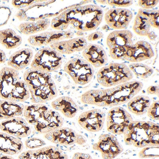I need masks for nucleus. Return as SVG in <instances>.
I'll return each mask as SVG.
<instances>
[{
	"label": "nucleus",
	"instance_id": "obj_15",
	"mask_svg": "<svg viewBox=\"0 0 159 159\" xmlns=\"http://www.w3.org/2000/svg\"><path fill=\"white\" fill-rule=\"evenodd\" d=\"M74 35V33L71 30H57L30 36L28 41L32 46L41 47L51 45L63 40L72 39Z\"/></svg>",
	"mask_w": 159,
	"mask_h": 159
},
{
	"label": "nucleus",
	"instance_id": "obj_1",
	"mask_svg": "<svg viewBox=\"0 0 159 159\" xmlns=\"http://www.w3.org/2000/svg\"><path fill=\"white\" fill-rule=\"evenodd\" d=\"M103 17V11L95 5H80L65 10L51 22V27L57 30H65L71 25L82 32L95 30Z\"/></svg>",
	"mask_w": 159,
	"mask_h": 159
},
{
	"label": "nucleus",
	"instance_id": "obj_30",
	"mask_svg": "<svg viewBox=\"0 0 159 159\" xmlns=\"http://www.w3.org/2000/svg\"><path fill=\"white\" fill-rule=\"evenodd\" d=\"M128 67L133 74L140 79H148L153 73V69L151 67L141 63H132L129 65Z\"/></svg>",
	"mask_w": 159,
	"mask_h": 159
},
{
	"label": "nucleus",
	"instance_id": "obj_42",
	"mask_svg": "<svg viewBox=\"0 0 159 159\" xmlns=\"http://www.w3.org/2000/svg\"><path fill=\"white\" fill-rule=\"evenodd\" d=\"M6 60V56L5 53L2 50H0V64L5 63Z\"/></svg>",
	"mask_w": 159,
	"mask_h": 159
},
{
	"label": "nucleus",
	"instance_id": "obj_29",
	"mask_svg": "<svg viewBox=\"0 0 159 159\" xmlns=\"http://www.w3.org/2000/svg\"><path fill=\"white\" fill-rule=\"evenodd\" d=\"M22 43V38L13 30L7 29L0 30V44L6 49H15Z\"/></svg>",
	"mask_w": 159,
	"mask_h": 159
},
{
	"label": "nucleus",
	"instance_id": "obj_17",
	"mask_svg": "<svg viewBox=\"0 0 159 159\" xmlns=\"http://www.w3.org/2000/svg\"><path fill=\"white\" fill-rule=\"evenodd\" d=\"M132 12L128 9L117 8L109 10L105 14V19L107 25L116 30H125L133 18Z\"/></svg>",
	"mask_w": 159,
	"mask_h": 159
},
{
	"label": "nucleus",
	"instance_id": "obj_31",
	"mask_svg": "<svg viewBox=\"0 0 159 159\" xmlns=\"http://www.w3.org/2000/svg\"><path fill=\"white\" fill-rule=\"evenodd\" d=\"M159 146L143 148L139 153L140 158H155L159 157Z\"/></svg>",
	"mask_w": 159,
	"mask_h": 159
},
{
	"label": "nucleus",
	"instance_id": "obj_27",
	"mask_svg": "<svg viewBox=\"0 0 159 159\" xmlns=\"http://www.w3.org/2000/svg\"><path fill=\"white\" fill-rule=\"evenodd\" d=\"M150 104L148 97L138 95L134 97L128 102L127 108L130 112L137 116H140L147 113Z\"/></svg>",
	"mask_w": 159,
	"mask_h": 159
},
{
	"label": "nucleus",
	"instance_id": "obj_19",
	"mask_svg": "<svg viewBox=\"0 0 159 159\" xmlns=\"http://www.w3.org/2000/svg\"><path fill=\"white\" fill-rule=\"evenodd\" d=\"M18 159H68V156L61 149L50 146L26 151L20 154Z\"/></svg>",
	"mask_w": 159,
	"mask_h": 159
},
{
	"label": "nucleus",
	"instance_id": "obj_7",
	"mask_svg": "<svg viewBox=\"0 0 159 159\" xmlns=\"http://www.w3.org/2000/svg\"><path fill=\"white\" fill-rule=\"evenodd\" d=\"M133 77L128 66L117 63H111L102 67L97 76L98 83L105 87L116 86L130 81Z\"/></svg>",
	"mask_w": 159,
	"mask_h": 159
},
{
	"label": "nucleus",
	"instance_id": "obj_4",
	"mask_svg": "<svg viewBox=\"0 0 159 159\" xmlns=\"http://www.w3.org/2000/svg\"><path fill=\"white\" fill-rule=\"evenodd\" d=\"M28 123L39 134H46L63 126L64 120L57 111L41 103L25 106L24 115Z\"/></svg>",
	"mask_w": 159,
	"mask_h": 159
},
{
	"label": "nucleus",
	"instance_id": "obj_28",
	"mask_svg": "<svg viewBox=\"0 0 159 159\" xmlns=\"http://www.w3.org/2000/svg\"><path fill=\"white\" fill-rule=\"evenodd\" d=\"M51 24L49 19H43L33 22L22 23L18 26L21 32L25 35H33L44 31L49 28Z\"/></svg>",
	"mask_w": 159,
	"mask_h": 159
},
{
	"label": "nucleus",
	"instance_id": "obj_40",
	"mask_svg": "<svg viewBox=\"0 0 159 159\" xmlns=\"http://www.w3.org/2000/svg\"><path fill=\"white\" fill-rule=\"evenodd\" d=\"M147 93L148 94L155 95L159 97V87L158 85L150 86L147 88Z\"/></svg>",
	"mask_w": 159,
	"mask_h": 159
},
{
	"label": "nucleus",
	"instance_id": "obj_37",
	"mask_svg": "<svg viewBox=\"0 0 159 159\" xmlns=\"http://www.w3.org/2000/svg\"><path fill=\"white\" fill-rule=\"evenodd\" d=\"M43 2L44 1H13L12 4L16 8H24Z\"/></svg>",
	"mask_w": 159,
	"mask_h": 159
},
{
	"label": "nucleus",
	"instance_id": "obj_34",
	"mask_svg": "<svg viewBox=\"0 0 159 159\" xmlns=\"http://www.w3.org/2000/svg\"><path fill=\"white\" fill-rule=\"evenodd\" d=\"M26 147L30 149L39 148L46 145L45 141L38 138H31L26 140L25 142Z\"/></svg>",
	"mask_w": 159,
	"mask_h": 159
},
{
	"label": "nucleus",
	"instance_id": "obj_16",
	"mask_svg": "<svg viewBox=\"0 0 159 159\" xmlns=\"http://www.w3.org/2000/svg\"><path fill=\"white\" fill-rule=\"evenodd\" d=\"M106 114L98 109L84 111L80 115L78 123L81 127L88 132H99L104 126Z\"/></svg>",
	"mask_w": 159,
	"mask_h": 159
},
{
	"label": "nucleus",
	"instance_id": "obj_2",
	"mask_svg": "<svg viewBox=\"0 0 159 159\" xmlns=\"http://www.w3.org/2000/svg\"><path fill=\"white\" fill-rule=\"evenodd\" d=\"M143 87L138 81H129L106 89L90 90L83 94L81 101L84 104L99 107H116L129 102Z\"/></svg>",
	"mask_w": 159,
	"mask_h": 159
},
{
	"label": "nucleus",
	"instance_id": "obj_26",
	"mask_svg": "<svg viewBox=\"0 0 159 159\" xmlns=\"http://www.w3.org/2000/svg\"><path fill=\"white\" fill-rule=\"evenodd\" d=\"M51 105L55 110L60 111L68 118L75 117L79 110L77 104L69 97L63 96L58 98L53 101Z\"/></svg>",
	"mask_w": 159,
	"mask_h": 159
},
{
	"label": "nucleus",
	"instance_id": "obj_36",
	"mask_svg": "<svg viewBox=\"0 0 159 159\" xmlns=\"http://www.w3.org/2000/svg\"><path fill=\"white\" fill-rule=\"evenodd\" d=\"M133 4V1L130 0H107V4L111 6L118 7H127Z\"/></svg>",
	"mask_w": 159,
	"mask_h": 159
},
{
	"label": "nucleus",
	"instance_id": "obj_3",
	"mask_svg": "<svg viewBox=\"0 0 159 159\" xmlns=\"http://www.w3.org/2000/svg\"><path fill=\"white\" fill-rule=\"evenodd\" d=\"M24 80L32 103L43 104L57 97V88L49 72L31 67L25 71Z\"/></svg>",
	"mask_w": 159,
	"mask_h": 159
},
{
	"label": "nucleus",
	"instance_id": "obj_39",
	"mask_svg": "<svg viewBox=\"0 0 159 159\" xmlns=\"http://www.w3.org/2000/svg\"><path fill=\"white\" fill-rule=\"evenodd\" d=\"M104 36V34L100 31H96V32H93L91 33L89 35L87 40L89 41H94L102 39Z\"/></svg>",
	"mask_w": 159,
	"mask_h": 159
},
{
	"label": "nucleus",
	"instance_id": "obj_8",
	"mask_svg": "<svg viewBox=\"0 0 159 159\" xmlns=\"http://www.w3.org/2000/svg\"><path fill=\"white\" fill-rule=\"evenodd\" d=\"M64 70L77 84L84 85L91 81L94 73L93 66L83 58H72L66 63Z\"/></svg>",
	"mask_w": 159,
	"mask_h": 159
},
{
	"label": "nucleus",
	"instance_id": "obj_5",
	"mask_svg": "<svg viewBox=\"0 0 159 159\" xmlns=\"http://www.w3.org/2000/svg\"><path fill=\"white\" fill-rule=\"evenodd\" d=\"M124 134L125 144L136 148L158 147L159 125L149 121L133 120Z\"/></svg>",
	"mask_w": 159,
	"mask_h": 159
},
{
	"label": "nucleus",
	"instance_id": "obj_46",
	"mask_svg": "<svg viewBox=\"0 0 159 159\" xmlns=\"http://www.w3.org/2000/svg\"><path fill=\"white\" fill-rule=\"evenodd\" d=\"M120 159V158H117V159Z\"/></svg>",
	"mask_w": 159,
	"mask_h": 159
},
{
	"label": "nucleus",
	"instance_id": "obj_32",
	"mask_svg": "<svg viewBox=\"0 0 159 159\" xmlns=\"http://www.w3.org/2000/svg\"><path fill=\"white\" fill-rule=\"evenodd\" d=\"M129 47H118L110 49L109 51L111 57L116 60H124V57L126 54Z\"/></svg>",
	"mask_w": 159,
	"mask_h": 159
},
{
	"label": "nucleus",
	"instance_id": "obj_22",
	"mask_svg": "<svg viewBox=\"0 0 159 159\" xmlns=\"http://www.w3.org/2000/svg\"><path fill=\"white\" fill-rule=\"evenodd\" d=\"M24 149V144L21 139L0 132V152L8 155H16L21 153Z\"/></svg>",
	"mask_w": 159,
	"mask_h": 159
},
{
	"label": "nucleus",
	"instance_id": "obj_14",
	"mask_svg": "<svg viewBox=\"0 0 159 159\" xmlns=\"http://www.w3.org/2000/svg\"><path fill=\"white\" fill-rule=\"evenodd\" d=\"M0 130L18 139L27 137L32 133L31 126L21 117L2 121L0 123Z\"/></svg>",
	"mask_w": 159,
	"mask_h": 159
},
{
	"label": "nucleus",
	"instance_id": "obj_23",
	"mask_svg": "<svg viewBox=\"0 0 159 159\" xmlns=\"http://www.w3.org/2000/svg\"><path fill=\"white\" fill-rule=\"evenodd\" d=\"M133 34L127 30H116L109 34L107 44L109 50L118 47H129L134 44Z\"/></svg>",
	"mask_w": 159,
	"mask_h": 159
},
{
	"label": "nucleus",
	"instance_id": "obj_24",
	"mask_svg": "<svg viewBox=\"0 0 159 159\" xmlns=\"http://www.w3.org/2000/svg\"><path fill=\"white\" fill-rule=\"evenodd\" d=\"M33 57L32 50L29 48H24L12 54L7 64L18 71L23 70L30 65Z\"/></svg>",
	"mask_w": 159,
	"mask_h": 159
},
{
	"label": "nucleus",
	"instance_id": "obj_35",
	"mask_svg": "<svg viewBox=\"0 0 159 159\" xmlns=\"http://www.w3.org/2000/svg\"><path fill=\"white\" fill-rule=\"evenodd\" d=\"M11 15L10 8L5 6L0 7V27L7 24Z\"/></svg>",
	"mask_w": 159,
	"mask_h": 159
},
{
	"label": "nucleus",
	"instance_id": "obj_10",
	"mask_svg": "<svg viewBox=\"0 0 159 159\" xmlns=\"http://www.w3.org/2000/svg\"><path fill=\"white\" fill-rule=\"evenodd\" d=\"M133 121L131 114L125 109L114 107L110 110L107 115V130L114 134H124Z\"/></svg>",
	"mask_w": 159,
	"mask_h": 159
},
{
	"label": "nucleus",
	"instance_id": "obj_44",
	"mask_svg": "<svg viewBox=\"0 0 159 159\" xmlns=\"http://www.w3.org/2000/svg\"><path fill=\"white\" fill-rule=\"evenodd\" d=\"M0 159H14L13 157L10 155L6 154H0Z\"/></svg>",
	"mask_w": 159,
	"mask_h": 159
},
{
	"label": "nucleus",
	"instance_id": "obj_18",
	"mask_svg": "<svg viewBox=\"0 0 159 159\" xmlns=\"http://www.w3.org/2000/svg\"><path fill=\"white\" fill-rule=\"evenodd\" d=\"M153 56L154 52L151 45L148 42L140 40L128 47L124 60L138 63L150 59Z\"/></svg>",
	"mask_w": 159,
	"mask_h": 159
},
{
	"label": "nucleus",
	"instance_id": "obj_13",
	"mask_svg": "<svg viewBox=\"0 0 159 159\" xmlns=\"http://www.w3.org/2000/svg\"><path fill=\"white\" fill-rule=\"evenodd\" d=\"M93 148L99 151L103 159H114L123 151L117 138L109 134L99 136L98 142L93 145Z\"/></svg>",
	"mask_w": 159,
	"mask_h": 159
},
{
	"label": "nucleus",
	"instance_id": "obj_21",
	"mask_svg": "<svg viewBox=\"0 0 159 159\" xmlns=\"http://www.w3.org/2000/svg\"><path fill=\"white\" fill-rule=\"evenodd\" d=\"M87 46V41L85 38L79 37L58 42L50 45V47L61 54L69 55L83 51Z\"/></svg>",
	"mask_w": 159,
	"mask_h": 159
},
{
	"label": "nucleus",
	"instance_id": "obj_25",
	"mask_svg": "<svg viewBox=\"0 0 159 159\" xmlns=\"http://www.w3.org/2000/svg\"><path fill=\"white\" fill-rule=\"evenodd\" d=\"M25 106L19 102L0 100V120H9L24 115Z\"/></svg>",
	"mask_w": 159,
	"mask_h": 159
},
{
	"label": "nucleus",
	"instance_id": "obj_20",
	"mask_svg": "<svg viewBox=\"0 0 159 159\" xmlns=\"http://www.w3.org/2000/svg\"><path fill=\"white\" fill-rule=\"evenodd\" d=\"M82 55L85 60L96 68L101 67L108 62L105 50L98 44L91 43L87 45L83 50Z\"/></svg>",
	"mask_w": 159,
	"mask_h": 159
},
{
	"label": "nucleus",
	"instance_id": "obj_33",
	"mask_svg": "<svg viewBox=\"0 0 159 159\" xmlns=\"http://www.w3.org/2000/svg\"><path fill=\"white\" fill-rule=\"evenodd\" d=\"M159 100L154 101L151 105H150L148 111L147 115L149 118L154 120H159Z\"/></svg>",
	"mask_w": 159,
	"mask_h": 159
},
{
	"label": "nucleus",
	"instance_id": "obj_43",
	"mask_svg": "<svg viewBox=\"0 0 159 159\" xmlns=\"http://www.w3.org/2000/svg\"><path fill=\"white\" fill-rule=\"evenodd\" d=\"M147 37L148 38V39H149L150 40H153L156 39V37H157V35H156L155 32H153V31H150V32L149 33V34H148Z\"/></svg>",
	"mask_w": 159,
	"mask_h": 159
},
{
	"label": "nucleus",
	"instance_id": "obj_12",
	"mask_svg": "<svg viewBox=\"0 0 159 159\" xmlns=\"http://www.w3.org/2000/svg\"><path fill=\"white\" fill-rule=\"evenodd\" d=\"M159 11L140 9L134 19L133 30L140 36H147L151 27L159 29Z\"/></svg>",
	"mask_w": 159,
	"mask_h": 159
},
{
	"label": "nucleus",
	"instance_id": "obj_41",
	"mask_svg": "<svg viewBox=\"0 0 159 159\" xmlns=\"http://www.w3.org/2000/svg\"><path fill=\"white\" fill-rule=\"evenodd\" d=\"M72 159H93V158L88 153L78 152L73 155Z\"/></svg>",
	"mask_w": 159,
	"mask_h": 159
},
{
	"label": "nucleus",
	"instance_id": "obj_6",
	"mask_svg": "<svg viewBox=\"0 0 159 159\" xmlns=\"http://www.w3.org/2000/svg\"><path fill=\"white\" fill-rule=\"evenodd\" d=\"M30 96L19 71L8 67L0 70V98L20 103L29 99Z\"/></svg>",
	"mask_w": 159,
	"mask_h": 159
},
{
	"label": "nucleus",
	"instance_id": "obj_9",
	"mask_svg": "<svg viewBox=\"0 0 159 159\" xmlns=\"http://www.w3.org/2000/svg\"><path fill=\"white\" fill-rule=\"evenodd\" d=\"M63 61L61 54L51 47H45L38 51L30 66L36 69L53 72L61 67Z\"/></svg>",
	"mask_w": 159,
	"mask_h": 159
},
{
	"label": "nucleus",
	"instance_id": "obj_38",
	"mask_svg": "<svg viewBox=\"0 0 159 159\" xmlns=\"http://www.w3.org/2000/svg\"><path fill=\"white\" fill-rule=\"evenodd\" d=\"M159 2L158 0H141L139 1L138 4L142 9L148 10L155 7Z\"/></svg>",
	"mask_w": 159,
	"mask_h": 159
},
{
	"label": "nucleus",
	"instance_id": "obj_45",
	"mask_svg": "<svg viewBox=\"0 0 159 159\" xmlns=\"http://www.w3.org/2000/svg\"><path fill=\"white\" fill-rule=\"evenodd\" d=\"M76 34L79 36H83V35H84V32H80V31H78Z\"/></svg>",
	"mask_w": 159,
	"mask_h": 159
},
{
	"label": "nucleus",
	"instance_id": "obj_11",
	"mask_svg": "<svg viewBox=\"0 0 159 159\" xmlns=\"http://www.w3.org/2000/svg\"><path fill=\"white\" fill-rule=\"evenodd\" d=\"M44 138L52 143L63 146H72L75 144L82 145L86 142L84 136L66 127H61L44 134Z\"/></svg>",
	"mask_w": 159,
	"mask_h": 159
}]
</instances>
